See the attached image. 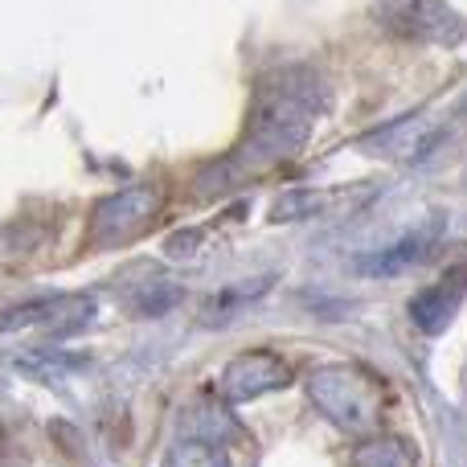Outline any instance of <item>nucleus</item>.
Instances as JSON below:
<instances>
[{"instance_id": "1", "label": "nucleus", "mask_w": 467, "mask_h": 467, "mask_svg": "<svg viewBox=\"0 0 467 467\" xmlns=\"http://www.w3.org/2000/svg\"><path fill=\"white\" fill-rule=\"evenodd\" d=\"M324 107V87L307 70H275L258 82L254 107L242 144L234 148V161L242 169H271L279 161H291L312 136V119Z\"/></svg>"}, {"instance_id": "2", "label": "nucleus", "mask_w": 467, "mask_h": 467, "mask_svg": "<svg viewBox=\"0 0 467 467\" xmlns=\"http://www.w3.org/2000/svg\"><path fill=\"white\" fill-rule=\"evenodd\" d=\"M307 398L312 406L348 435H365L386 414V394L381 386L357 365H324L307 378Z\"/></svg>"}, {"instance_id": "3", "label": "nucleus", "mask_w": 467, "mask_h": 467, "mask_svg": "<svg viewBox=\"0 0 467 467\" xmlns=\"http://www.w3.org/2000/svg\"><path fill=\"white\" fill-rule=\"evenodd\" d=\"M164 197L152 185H131L119 193L103 197L90 213V242L95 246H128L140 234L152 230V222L161 218Z\"/></svg>"}, {"instance_id": "4", "label": "nucleus", "mask_w": 467, "mask_h": 467, "mask_svg": "<svg viewBox=\"0 0 467 467\" xmlns=\"http://www.w3.org/2000/svg\"><path fill=\"white\" fill-rule=\"evenodd\" d=\"M381 25L394 37L422 41V46H460L467 37V21L447 0H386Z\"/></svg>"}, {"instance_id": "5", "label": "nucleus", "mask_w": 467, "mask_h": 467, "mask_svg": "<svg viewBox=\"0 0 467 467\" xmlns=\"http://www.w3.org/2000/svg\"><path fill=\"white\" fill-rule=\"evenodd\" d=\"M95 312H99L95 296H49V299H33V304L0 312V332L46 328L54 337H66V332L87 328L95 320Z\"/></svg>"}, {"instance_id": "6", "label": "nucleus", "mask_w": 467, "mask_h": 467, "mask_svg": "<svg viewBox=\"0 0 467 467\" xmlns=\"http://www.w3.org/2000/svg\"><path fill=\"white\" fill-rule=\"evenodd\" d=\"M283 386H291V365L279 353H266V348L238 353L218 378V394L226 402H250V398H263Z\"/></svg>"}, {"instance_id": "7", "label": "nucleus", "mask_w": 467, "mask_h": 467, "mask_svg": "<svg viewBox=\"0 0 467 467\" xmlns=\"http://www.w3.org/2000/svg\"><path fill=\"white\" fill-rule=\"evenodd\" d=\"M463 296H467V266H455V271H447L435 287L419 291V296L410 299L414 324H419L422 332H443L447 324H451V316L460 312Z\"/></svg>"}, {"instance_id": "8", "label": "nucleus", "mask_w": 467, "mask_h": 467, "mask_svg": "<svg viewBox=\"0 0 467 467\" xmlns=\"http://www.w3.org/2000/svg\"><path fill=\"white\" fill-rule=\"evenodd\" d=\"M435 234H439V226L431 222L422 234H406L398 246H389V250H378L373 258H365L361 263V271L365 275H398V271H406L410 263H419L422 254L431 250V242H435Z\"/></svg>"}, {"instance_id": "9", "label": "nucleus", "mask_w": 467, "mask_h": 467, "mask_svg": "<svg viewBox=\"0 0 467 467\" xmlns=\"http://www.w3.org/2000/svg\"><path fill=\"white\" fill-rule=\"evenodd\" d=\"M414 443L402 435H373L353 451V467H414Z\"/></svg>"}, {"instance_id": "10", "label": "nucleus", "mask_w": 467, "mask_h": 467, "mask_svg": "<svg viewBox=\"0 0 467 467\" xmlns=\"http://www.w3.org/2000/svg\"><path fill=\"white\" fill-rule=\"evenodd\" d=\"M164 467H230V460L213 439H181L164 455Z\"/></svg>"}, {"instance_id": "11", "label": "nucleus", "mask_w": 467, "mask_h": 467, "mask_svg": "<svg viewBox=\"0 0 467 467\" xmlns=\"http://www.w3.org/2000/svg\"><path fill=\"white\" fill-rule=\"evenodd\" d=\"M16 369L29 373V378H41V381H57L62 373L78 369V357H66V353H46V348H33V353L16 357Z\"/></svg>"}, {"instance_id": "12", "label": "nucleus", "mask_w": 467, "mask_h": 467, "mask_svg": "<svg viewBox=\"0 0 467 467\" xmlns=\"http://www.w3.org/2000/svg\"><path fill=\"white\" fill-rule=\"evenodd\" d=\"M177 296H181V291L172 287V283H152V287L140 296V312H144V316H161V312H169V307L177 304Z\"/></svg>"}]
</instances>
